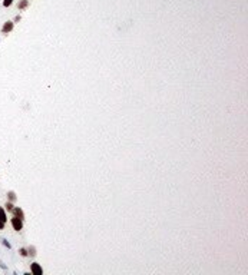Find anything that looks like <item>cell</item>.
Masks as SVG:
<instances>
[{
    "label": "cell",
    "instance_id": "6da1fadb",
    "mask_svg": "<svg viewBox=\"0 0 248 275\" xmlns=\"http://www.w3.org/2000/svg\"><path fill=\"white\" fill-rule=\"evenodd\" d=\"M11 226H13V229L15 231H22L23 229V219H20V218H17V216H13L11 218Z\"/></svg>",
    "mask_w": 248,
    "mask_h": 275
},
{
    "label": "cell",
    "instance_id": "7a4b0ae2",
    "mask_svg": "<svg viewBox=\"0 0 248 275\" xmlns=\"http://www.w3.org/2000/svg\"><path fill=\"white\" fill-rule=\"evenodd\" d=\"M30 271H32V274L33 275H42L43 274V270H42V267H40L38 262H32V264H30Z\"/></svg>",
    "mask_w": 248,
    "mask_h": 275
},
{
    "label": "cell",
    "instance_id": "3957f363",
    "mask_svg": "<svg viewBox=\"0 0 248 275\" xmlns=\"http://www.w3.org/2000/svg\"><path fill=\"white\" fill-rule=\"evenodd\" d=\"M13 24H15V23L10 22V20H9V22H6L5 26L2 28V33H9V32H11V30H13Z\"/></svg>",
    "mask_w": 248,
    "mask_h": 275
},
{
    "label": "cell",
    "instance_id": "277c9868",
    "mask_svg": "<svg viewBox=\"0 0 248 275\" xmlns=\"http://www.w3.org/2000/svg\"><path fill=\"white\" fill-rule=\"evenodd\" d=\"M11 214H13V216H17V218H20V219H24V214H23V211L20 208H13Z\"/></svg>",
    "mask_w": 248,
    "mask_h": 275
},
{
    "label": "cell",
    "instance_id": "5b68a950",
    "mask_svg": "<svg viewBox=\"0 0 248 275\" xmlns=\"http://www.w3.org/2000/svg\"><path fill=\"white\" fill-rule=\"evenodd\" d=\"M7 199H9L10 202H13V204H15V202H16V199H17L16 193L13 192V191H9V192H7Z\"/></svg>",
    "mask_w": 248,
    "mask_h": 275
},
{
    "label": "cell",
    "instance_id": "8992f818",
    "mask_svg": "<svg viewBox=\"0 0 248 275\" xmlns=\"http://www.w3.org/2000/svg\"><path fill=\"white\" fill-rule=\"evenodd\" d=\"M28 6H29V2H28V0H20V2L17 3V7H19L20 10H23V9H26Z\"/></svg>",
    "mask_w": 248,
    "mask_h": 275
},
{
    "label": "cell",
    "instance_id": "52a82bcc",
    "mask_svg": "<svg viewBox=\"0 0 248 275\" xmlns=\"http://www.w3.org/2000/svg\"><path fill=\"white\" fill-rule=\"evenodd\" d=\"M0 221H3L6 224V221H7V216H6V209H3L0 206Z\"/></svg>",
    "mask_w": 248,
    "mask_h": 275
},
{
    "label": "cell",
    "instance_id": "ba28073f",
    "mask_svg": "<svg viewBox=\"0 0 248 275\" xmlns=\"http://www.w3.org/2000/svg\"><path fill=\"white\" fill-rule=\"evenodd\" d=\"M28 254H29V257H32V258L36 257V248H34V247H29L28 248Z\"/></svg>",
    "mask_w": 248,
    "mask_h": 275
},
{
    "label": "cell",
    "instance_id": "9c48e42d",
    "mask_svg": "<svg viewBox=\"0 0 248 275\" xmlns=\"http://www.w3.org/2000/svg\"><path fill=\"white\" fill-rule=\"evenodd\" d=\"M6 211H9V212H11V211H13V208H15V205H13V202H10V201H7V202H6Z\"/></svg>",
    "mask_w": 248,
    "mask_h": 275
},
{
    "label": "cell",
    "instance_id": "30bf717a",
    "mask_svg": "<svg viewBox=\"0 0 248 275\" xmlns=\"http://www.w3.org/2000/svg\"><path fill=\"white\" fill-rule=\"evenodd\" d=\"M19 254H20L22 257H29L28 249H26V248H20V249H19Z\"/></svg>",
    "mask_w": 248,
    "mask_h": 275
},
{
    "label": "cell",
    "instance_id": "8fae6325",
    "mask_svg": "<svg viewBox=\"0 0 248 275\" xmlns=\"http://www.w3.org/2000/svg\"><path fill=\"white\" fill-rule=\"evenodd\" d=\"M11 3H13V0H3V6H5V7H9Z\"/></svg>",
    "mask_w": 248,
    "mask_h": 275
},
{
    "label": "cell",
    "instance_id": "7c38bea8",
    "mask_svg": "<svg viewBox=\"0 0 248 275\" xmlns=\"http://www.w3.org/2000/svg\"><path fill=\"white\" fill-rule=\"evenodd\" d=\"M2 242H3V245H5L6 248H10V244H9V242L6 241V239H2Z\"/></svg>",
    "mask_w": 248,
    "mask_h": 275
},
{
    "label": "cell",
    "instance_id": "4fadbf2b",
    "mask_svg": "<svg viewBox=\"0 0 248 275\" xmlns=\"http://www.w3.org/2000/svg\"><path fill=\"white\" fill-rule=\"evenodd\" d=\"M0 229H5V222L3 221H0Z\"/></svg>",
    "mask_w": 248,
    "mask_h": 275
}]
</instances>
